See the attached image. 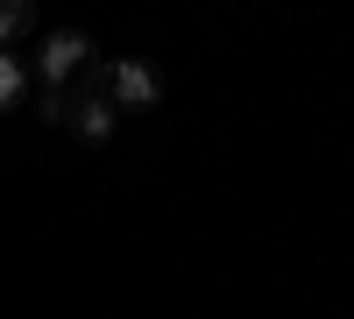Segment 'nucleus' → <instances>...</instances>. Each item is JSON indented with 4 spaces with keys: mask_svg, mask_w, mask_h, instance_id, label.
<instances>
[{
    "mask_svg": "<svg viewBox=\"0 0 354 319\" xmlns=\"http://www.w3.org/2000/svg\"><path fill=\"white\" fill-rule=\"evenodd\" d=\"M21 93H28V64H21L15 50H0V107H15Z\"/></svg>",
    "mask_w": 354,
    "mask_h": 319,
    "instance_id": "obj_4",
    "label": "nucleus"
},
{
    "mask_svg": "<svg viewBox=\"0 0 354 319\" xmlns=\"http://www.w3.org/2000/svg\"><path fill=\"white\" fill-rule=\"evenodd\" d=\"M57 121H64L71 135H85V142H106L113 135V121H121V113H113V100H106V85L85 71L78 85H64V100H57Z\"/></svg>",
    "mask_w": 354,
    "mask_h": 319,
    "instance_id": "obj_1",
    "label": "nucleus"
},
{
    "mask_svg": "<svg viewBox=\"0 0 354 319\" xmlns=\"http://www.w3.org/2000/svg\"><path fill=\"white\" fill-rule=\"evenodd\" d=\"M36 28V15H28V0H0V43H15Z\"/></svg>",
    "mask_w": 354,
    "mask_h": 319,
    "instance_id": "obj_5",
    "label": "nucleus"
},
{
    "mask_svg": "<svg viewBox=\"0 0 354 319\" xmlns=\"http://www.w3.org/2000/svg\"><path fill=\"white\" fill-rule=\"evenodd\" d=\"M85 64H93V43H85L78 28H57V36H43V57H36V71H43V93H57V85L85 78Z\"/></svg>",
    "mask_w": 354,
    "mask_h": 319,
    "instance_id": "obj_3",
    "label": "nucleus"
},
{
    "mask_svg": "<svg viewBox=\"0 0 354 319\" xmlns=\"http://www.w3.org/2000/svg\"><path fill=\"white\" fill-rule=\"evenodd\" d=\"M93 78L106 85L113 113H121V107H156V100H163V78L142 64V57H113V64H93Z\"/></svg>",
    "mask_w": 354,
    "mask_h": 319,
    "instance_id": "obj_2",
    "label": "nucleus"
}]
</instances>
